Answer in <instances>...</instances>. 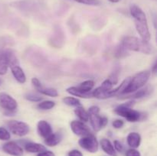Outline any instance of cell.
<instances>
[{"instance_id": "1", "label": "cell", "mask_w": 157, "mask_h": 156, "mask_svg": "<svg viewBox=\"0 0 157 156\" xmlns=\"http://www.w3.org/2000/svg\"><path fill=\"white\" fill-rule=\"evenodd\" d=\"M121 45L125 49L133 51L150 54L153 51V47L149 42L139 39L136 37L127 36L123 38Z\"/></svg>"}, {"instance_id": "2", "label": "cell", "mask_w": 157, "mask_h": 156, "mask_svg": "<svg viewBox=\"0 0 157 156\" xmlns=\"http://www.w3.org/2000/svg\"><path fill=\"white\" fill-rule=\"evenodd\" d=\"M134 102V101H130L119 105L114 109L115 113L125 118L128 122H136L142 120L144 119V114L137 110H133V106Z\"/></svg>"}, {"instance_id": "3", "label": "cell", "mask_w": 157, "mask_h": 156, "mask_svg": "<svg viewBox=\"0 0 157 156\" xmlns=\"http://www.w3.org/2000/svg\"><path fill=\"white\" fill-rule=\"evenodd\" d=\"M150 76V72L148 70H145V71L139 72L135 74L133 77H130L128 84L121 95L130 94L143 88L148 82Z\"/></svg>"}, {"instance_id": "4", "label": "cell", "mask_w": 157, "mask_h": 156, "mask_svg": "<svg viewBox=\"0 0 157 156\" xmlns=\"http://www.w3.org/2000/svg\"><path fill=\"white\" fill-rule=\"evenodd\" d=\"M80 146L90 153H96L98 151V142L97 138L93 134L84 136L78 142Z\"/></svg>"}, {"instance_id": "5", "label": "cell", "mask_w": 157, "mask_h": 156, "mask_svg": "<svg viewBox=\"0 0 157 156\" xmlns=\"http://www.w3.org/2000/svg\"><path fill=\"white\" fill-rule=\"evenodd\" d=\"M7 126L12 133L18 136H25L29 132V125L24 122L10 120L7 122Z\"/></svg>"}, {"instance_id": "6", "label": "cell", "mask_w": 157, "mask_h": 156, "mask_svg": "<svg viewBox=\"0 0 157 156\" xmlns=\"http://www.w3.org/2000/svg\"><path fill=\"white\" fill-rule=\"evenodd\" d=\"M0 106L7 111L6 114H12L16 110L18 103L10 95L6 93H0Z\"/></svg>"}, {"instance_id": "7", "label": "cell", "mask_w": 157, "mask_h": 156, "mask_svg": "<svg viewBox=\"0 0 157 156\" xmlns=\"http://www.w3.org/2000/svg\"><path fill=\"white\" fill-rule=\"evenodd\" d=\"M113 82L108 78V79H107L102 83L101 86H100L99 87L93 90V92H91L92 96H93V97L97 98V99H107L108 98L107 97V93L113 89Z\"/></svg>"}, {"instance_id": "8", "label": "cell", "mask_w": 157, "mask_h": 156, "mask_svg": "<svg viewBox=\"0 0 157 156\" xmlns=\"http://www.w3.org/2000/svg\"><path fill=\"white\" fill-rule=\"evenodd\" d=\"M71 128L72 132L78 136L84 137V136L91 134L88 126L85 125L84 122H81V121H72L71 122Z\"/></svg>"}, {"instance_id": "9", "label": "cell", "mask_w": 157, "mask_h": 156, "mask_svg": "<svg viewBox=\"0 0 157 156\" xmlns=\"http://www.w3.org/2000/svg\"><path fill=\"white\" fill-rule=\"evenodd\" d=\"M89 119H90L92 128L95 132H98L102 129L107 125V122H108L107 118L100 116L99 113L89 115Z\"/></svg>"}, {"instance_id": "10", "label": "cell", "mask_w": 157, "mask_h": 156, "mask_svg": "<svg viewBox=\"0 0 157 156\" xmlns=\"http://www.w3.org/2000/svg\"><path fill=\"white\" fill-rule=\"evenodd\" d=\"M134 22L136 32L140 35L141 39L143 41L149 42L150 41V38H151V35H150V30H149L147 21H134Z\"/></svg>"}, {"instance_id": "11", "label": "cell", "mask_w": 157, "mask_h": 156, "mask_svg": "<svg viewBox=\"0 0 157 156\" xmlns=\"http://www.w3.org/2000/svg\"><path fill=\"white\" fill-rule=\"evenodd\" d=\"M2 150L6 154L12 156H22L23 149L15 142H8L2 145Z\"/></svg>"}, {"instance_id": "12", "label": "cell", "mask_w": 157, "mask_h": 156, "mask_svg": "<svg viewBox=\"0 0 157 156\" xmlns=\"http://www.w3.org/2000/svg\"><path fill=\"white\" fill-rule=\"evenodd\" d=\"M37 130H38V135L44 139H46L53 133L51 125L44 120H41L38 122Z\"/></svg>"}, {"instance_id": "13", "label": "cell", "mask_w": 157, "mask_h": 156, "mask_svg": "<svg viewBox=\"0 0 157 156\" xmlns=\"http://www.w3.org/2000/svg\"><path fill=\"white\" fill-rule=\"evenodd\" d=\"M153 87L151 86H147L145 88H141L138 90L137 91L134 92L133 93H130L127 96L122 97V99H140V98L145 97V96H149L150 93L153 92Z\"/></svg>"}, {"instance_id": "14", "label": "cell", "mask_w": 157, "mask_h": 156, "mask_svg": "<svg viewBox=\"0 0 157 156\" xmlns=\"http://www.w3.org/2000/svg\"><path fill=\"white\" fill-rule=\"evenodd\" d=\"M10 68L12 75H13L14 78L16 80V81H18L19 84H25L26 82V76L19 65L14 66V67H10Z\"/></svg>"}, {"instance_id": "15", "label": "cell", "mask_w": 157, "mask_h": 156, "mask_svg": "<svg viewBox=\"0 0 157 156\" xmlns=\"http://www.w3.org/2000/svg\"><path fill=\"white\" fill-rule=\"evenodd\" d=\"M101 146L103 151L110 156H117L116 150L114 149L113 144L109 139H103L101 140Z\"/></svg>"}, {"instance_id": "16", "label": "cell", "mask_w": 157, "mask_h": 156, "mask_svg": "<svg viewBox=\"0 0 157 156\" xmlns=\"http://www.w3.org/2000/svg\"><path fill=\"white\" fill-rule=\"evenodd\" d=\"M127 144L132 148H136L140 145L141 136L137 132H130L127 138Z\"/></svg>"}, {"instance_id": "17", "label": "cell", "mask_w": 157, "mask_h": 156, "mask_svg": "<svg viewBox=\"0 0 157 156\" xmlns=\"http://www.w3.org/2000/svg\"><path fill=\"white\" fill-rule=\"evenodd\" d=\"M25 149L26 151L30 153H39L46 150V147L44 145L35 142H27L25 145Z\"/></svg>"}, {"instance_id": "18", "label": "cell", "mask_w": 157, "mask_h": 156, "mask_svg": "<svg viewBox=\"0 0 157 156\" xmlns=\"http://www.w3.org/2000/svg\"><path fill=\"white\" fill-rule=\"evenodd\" d=\"M61 139H62V135H61V133H52V134L50 135L48 137L44 139V143H45L48 146H56L57 145H58V144L61 142Z\"/></svg>"}, {"instance_id": "19", "label": "cell", "mask_w": 157, "mask_h": 156, "mask_svg": "<svg viewBox=\"0 0 157 156\" xmlns=\"http://www.w3.org/2000/svg\"><path fill=\"white\" fill-rule=\"evenodd\" d=\"M9 62H8L6 50H0V75H5L8 71Z\"/></svg>"}, {"instance_id": "20", "label": "cell", "mask_w": 157, "mask_h": 156, "mask_svg": "<svg viewBox=\"0 0 157 156\" xmlns=\"http://www.w3.org/2000/svg\"><path fill=\"white\" fill-rule=\"evenodd\" d=\"M66 91H67V93H68L69 94L72 95V96H78V97L84 98V99H89V98L93 97L91 92H90V93H84V92H82L81 90H80L77 87H68V88L66 90Z\"/></svg>"}, {"instance_id": "21", "label": "cell", "mask_w": 157, "mask_h": 156, "mask_svg": "<svg viewBox=\"0 0 157 156\" xmlns=\"http://www.w3.org/2000/svg\"><path fill=\"white\" fill-rule=\"evenodd\" d=\"M75 113L78 118H79L81 122H87L89 120V114L87 113V111H86L84 110V107H82L81 106H77L75 110Z\"/></svg>"}, {"instance_id": "22", "label": "cell", "mask_w": 157, "mask_h": 156, "mask_svg": "<svg viewBox=\"0 0 157 156\" xmlns=\"http://www.w3.org/2000/svg\"><path fill=\"white\" fill-rule=\"evenodd\" d=\"M94 80H85L81 83L78 86V88L82 92H84V93H90L92 90V89L94 88Z\"/></svg>"}, {"instance_id": "23", "label": "cell", "mask_w": 157, "mask_h": 156, "mask_svg": "<svg viewBox=\"0 0 157 156\" xmlns=\"http://www.w3.org/2000/svg\"><path fill=\"white\" fill-rule=\"evenodd\" d=\"M38 90L39 93H41V94H44L45 96H51V97H57L58 96V92L56 89L54 88H45V87H41L39 88Z\"/></svg>"}, {"instance_id": "24", "label": "cell", "mask_w": 157, "mask_h": 156, "mask_svg": "<svg viewBox=\"0 0 157 156\" xmlns=\"http://www.w3.org/2000/svg\"><path fill=\"white\" fill-rule=\"evenodd\" d=\"M55 102H53L52 100H44L42 101V102H39L37 106L39 110H52L55 107Z\"/></svg>"}, {"instance_id": "25", "label": "cell", "mask_w": 157, "mask_h": 156, "mask_svg": "<svg viewBox=\"0 0 157 156\" xmlns=\"http://www.w3.org/2000/svg\"><path fill=\"white\" fill-rule=\"evenodd\" d=\"M63 102L67 106H81V102L78 99L72 96H67V97H64L63 99Z\"/></svg>"}, {"instance_id": "26", "label": "cell", "mask_w": 157, "mask_h": 156, "mask_svg": "<svg viewBox=\"0 0 157 156\" xmlns=\"http://www.w3.org/2000/svg\"><path fill=\"white\" fill-rule=\"evenodd\" d=\"M25 98L27 100L31 101V102H41V100L42 99V97L40 96L39 95L35 94L33 93H29L25 95Z\"/></svg>"}, {"instance_id": "27", "label": "cell", "mask_w": 157, "mask_h": 156, "mask_svg": "<svg viewBox=\"0 0 157 156\" xmlns=\"http://www.w3.org/2000/svg\"><path fill=\"white\" fill-rule=\"evenodd\" d=\"M11 138L10 132L4 127H0V140L8 141Z\"/></svg>"}, {"instance_id": "28", "label": "cell", "mask_w": 157, "mask_h": 156, "mask_svg": "<svg viewBox=\"0 0 157 156\" xmlns=\"http://www.w3.org/2000/svg\"><path fill=\"white\" fill-rule=\"evenodd\" d=\"M81 4L87 5V6H99L100 1L99 0H74Z\"/></svg>"}, {"instance_id": "29", "label": "cell", "mask_w": 157, "mask_h": 156, "mask_svg": "<svg viewBox=\"0 0 157 156\" xmlns=\"http://www.w3.org/2000/svg\"><path fill=\"white\" fill-rule=\"evenodd\" d=\"M127 49L124 48V47H123L122 45L121 44V46L120 47H118V48L117 49V51H116V56L117 57V58H124V57L127 56Z\"/></svg>"}, {"instance_id": "30", "label": "cell", "mask_w": 157, "mask_h": 156, "mask_svg": "<svg viewBox=\"0 0 157 156\" xmlns=\"http://www.w3.org/2000/svg\"><path fill=\"white\" fill-rule=\"evenodd\" d=\"M126 156H141V154L136 148H130L127 151Z\"/></svg>"}, {"instance_id": "31", "label": "cell", "mask_w": 157, "mask_h": 156, "mask_svg": "<svg viewBox=\"0 0 157 156\" xmlns=\"http://www.w3.org/2000/svg\"><path fill=\"white\" fill-rule=\"evenodd\" d=\"M113 147H114V149L116 150V151H118V152H122L124 151V145L121 142L117 140L114 141V146Z\"/></svg>"}, {"instance_id": "32", "label": "cell", "mask_w": 157, "mask_h": 156, "mask_svg": "<svg viewBox=\"0 0 157 156\" xmlns=\"http://www.w3.org/2000/svg\"><path fill=\"white\" fill-rule=\"evenodd\" d=\"M113 127L115 128H121L124 125V122L121 119H116L112 122Z\"/></svg>"}, {"instance_id": "33", "label": "cell", "mask_w": 157, "mask_h": 156, "mask_svg": "<svg viewBox=\"0 0 157 156\" xmlns=\"http://www.w3.org/2000/svg\"><path fill=\"white\" fill-rule=\"evenodd\" d=\"M32 84L34 86V87H35L36 90H38V89L43 87V86L41 85V82H40L39 80H38V78H36V77L32 78Z\"/></svg>"}, {"instance_id": "34", "label": "cell", "mask_w": 157, "mask_h": 156, "mask_svg": "<svg viewBox=\"0 0 157 156\" xmlns=\"http://www.w3.org/2000/svg\"><path fill=\"white\" fill-rule=\"evenodd\" d=\"M88 114L91 115V114H98L100 113V108L97 106H92L89 108L88 110Z\"/></svg>"}, {"instance_id": "35", "label": "cell", "mask_w": 157, "mask_h": 156, "mask_svg": "<svg viewBox=\"0 0 157 156\" xmlns=\"http://www.w3.org/2000/svg\"><path fill=\"white\" fill-rule=\"evenodd\" d=\"M37 156H55V153L52 151H41V152H39Z\"/></svg>"}, {"instance_id": "36", "label": "cell", "mask_w": 157, "mask_h": 156, "mask_svg": "<svg viewBox=\"0 0 157 156\" xmlns=\"http://www.w3.org/2000/svg\"><path fill=\"white\" fill-rule=\"evenodd\" d=\"M68 156H83L82 153L79 151V150L74 149L69 151Z\"/></svg>"}, {"instance_id": "37", "label": "cell", "mask_w": 157, "mask_h": 156, "mask_svg": "<svg viewBox=\"0 0 157 156\" xmlns=\"http://www.w3.org/2000/svg\"><path fill=\"white\" fill-rule=\"evenodd\" d=\"M156 67H157V66H156V63H155L154 65H153V70H152V71H153V73H156Z\"/></svg>"}, {"instance_id": "38", "label": "cell", "mask_w": 157, "mask_h": 156, "mask_svg": "<svg viewBox=\"0 0 157 156\" xmlns=\"http://www.w3.org/2000/svg\"><path fill=\"white\" fill-rule=\"evenodd\" d=\"M109 2H110L112 3H117V2H119L121 0H108Z\"/></svg>"}, {"instance_id": "39", "label": "cell", "mask_w": 157, "mask_h": 156, "mask_svg": "<svg viewBox=\"0 0 157 156\" xmlns=\"http://www.w3.org/2000/svg\"><path fill=\"white\" fill-rule=\"evenodd\" d=\"M1 84H2V80H0V85H1Z\"/></svg>"}]
</instances>
